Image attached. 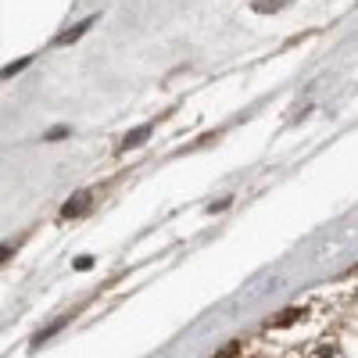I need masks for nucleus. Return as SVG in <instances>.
Returning <instances> with one entry per match:
<instances>
[{"instance_id": "f257e3e1", "label": "nucleus", "mask_w": 358, "mask_h": 358, "mask_svg": "<svg viewBox=\"0 0 358 358\" xmlns=\"http://www.w3.org/2000/svg\"><path fill=\"white\" fill-rule=\"evenodd\" d=\"M94 22H97V15H90V18H83V22L69 25L65 33H57V36H54V47H69V43H76L79 36H86L90 29H94Z\"/></svg>"}, {"instance_id": "f03ea898", "label": "nucleus", "mask_w": 358, "mask_h": 358, "mask_svg": "<svg viewBox=\"0 0 358 358\" xmlns=\"http://www.w3.org/2000/svg\"><path fill=\"white\" fill-rule=\"evenodd\" d=\"M86 208H90V194H86V190H76V194L65 201V208H62V219H79Z\"/></svg>"}, {"instance_id": "7ed1b4c3", "label": "nucleus", "mask_w": 358, "mask_h": 358, "mask_svg": "<svg viewBox=\"0 0 358 358\" xmlns=\"http://www.w3.org/2000/svg\"><path fill=\"white\" fill-rule=\"evenodd\" d=\"M147 136H151V126H140V129H133V133L122 140V151H133V147H136V143H143Z\"/></svg>"}, {"instance_id": "20e7f679", "label": "nucleus", "mask_w": 358, "mask_h": 358, "mask_svg": "<svg viewBox=\"0 0 358 358\" xmlns=\"http://www.w3.org/2000/svg\"><path fill=\"white\" fill-rule=\"evenodd\" d=\"M283 4H290V0H255V11H258V15H273V11H280Z\"/></svg>"}, {"instance_id": "39448f33", "label": "nucleus", "mask_w": 358, "mask_h": 358, "mask_svg": "<svg viewBox=\"0 0 358 358\" xmlns=\"http://www.w3.org/2000/svg\"><path fill=\"white\" fill-rule=\"evenodd\" d=\"M29 65H33V57H18V62H11V65L4 69V76L11 79V76H18V72H22V69H29Z\"/></svg>"}, {"instance_id": "423d86ee", "label": "nucleus", "mask_w": 358, "mask_h": 358, "mask_svg": "<svg viewBox=\"0 0 358 358\" xmlns=\"http://www.w3.org/2000/svg\"><path fill=\"white\" fill-rule=\"evenodd\" d=\"M297 319V312H280L276 319H268V326H283V322H294Z\"/></svg>"}, {"instance_id": "0eeeda50", "label": "nucleus", "mask_w": 358, "mask_h": 358, "mask_svg": "<svg viewBox=\"0 0 358 358\" xmlns=\"http://www.w3.org/2000/svg\"><path fill=\"white\" fill-rule=\"evenodd\" d=\"M215 358H236V344H229V348H222Z\"/></svg>"}]
</instances>
